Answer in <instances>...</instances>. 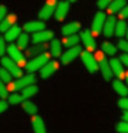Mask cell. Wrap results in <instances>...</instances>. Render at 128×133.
I'll return each mask as SVG.
<instances>
[{
    "instance_id": "28",
    "label": "cell",
    "mask_w": 128,
    "mask_h": 133,
    "mask_svg": "<svg viewBox=\"0 0 128 133\" xmlns=\"http://www.w3.org/2000/svg\"><path fill=\"white\" fill-rule=\"evenodd\" d=\"M80 41V36H77L76 34L74 35H68L66 38L63 39V45L66 46V47H74L76 46Z\"/></svg>"
},
{
    "instance_id": "14",
    "label": "cell",
    "mask_w": 128,
    "mask_h": 133,
    "mask_svg": "<svg viewBox=\"0 0 128 133\" xmlns=\"http://www.w3.org/2000/svg\"><path fill=\"white\" fill-rule=\"evenodd\" d=\"M57 70H58V63H57L56 61H52V62L49 61V62L40 69V76H41V79H49Z\"/></svg>"
},
{
    "instance_id": "7",
    "label": "cell",
    "mask_w": 128,
    "mask_h": 133,
    "mask_svg": "<svg viewBox=\"0 0 128 133\" xmlns=\"http://www.w3.org/2000/svg\"><path fill=\"white\" fill-rule=\"evenodd\" d=\"M106 21V15L104 14L103 11H99L96 14L92 22V28H91V33L93 35H99L103 32L104 28V23Z\"/></svg>"
},
{
    "instance_id": "21",
    "label": "cell",
    "mask_w": 128,
    "mask_h": 133,
    "mask_svg": "<svg viewBox=\"0 0 128 133\" xmlns=\"http://www.w3.org/2000/svg\"><path fill=\"white\" fill-rule=\"evenodd\" d=\"M80 29H81V24H80L79 22H71V23H68V24H65L63 27L62 33L65 35V36H68V35L76 34Z\"/></svg>"
},
{
    "instance_id": "26",
    "label": "cell",
    "mask_w": 128,
    "mask_h": 133,
    "mask_svg": "<svg viewBox=\"0 0 128 133\" xmlns=\"http://www.w3.org/2000/svg\"><path fill=\"white\" fill-rule=\"evenodd\" d=\"M102 50H103V52L105 53V55H107V56H115V55L117 53V47H116L112 42H109V41L103 42Z\"/></svg>"
},
{
    "instance_id": "22",
    "label": "cell",
    "mask_w": 128,
    "mask_h": 133,
    "mask_svg": "<svg viewBox=\"0 0 128 133\" xmlns=\"http://www.w3.org/2000/svg\"><path fill=\"white\" fill-rule=\"evenodd\" d=\"M112 87H114L115 92L117 93V95L122 96V97H127L128 96V87L127 85H125L122 82V80L117 79V80H115L112 82Z\"/></svg>"
},
{
    "instance_id": "6",
    "label": "cell",
    "mask_w": 128,
    "mask_h": 133,
    "mask_svg": "<svg viewBox=\"0 0 128 133\" xmlns=\"http://www.w3.org/2000/svg\"><path fill=\"white\" fill-rule=\"evenodd\" d=\"M57 0H47L45 5L40 9L39 11V18L41 21H49L52 17V15L55 14V10L57 7Z\"/></svg>"
},
{
    "instance_id": "18",
    "label": "cell",
    "mask_w": 128,
    "mask_h": 133,
    "mask_svg": "<svg viewBox=\"0 0 128 133\" xmlns=\"http://www.w3.org/2000/svg\"><path fill=\"white\" fill-rule=\"evenodd\" d=\"M16 19H17L16 15H14V14L6 15V16L3 18V21H0V32L1 33L7 32V30L16 23Z\"/></svg>"
},
{
    "instance_id": "42",
    "label": "cell",
    "mask_w": 128,
    "mask_h": 133,
    "mask_svg": "<svg viewBox=\"0 0 128 133\" xmlns=\"http://www.w3.org/2000/svg\"><path fill=\"white\" fill-rule=\"evenodd\" d=\"M6 109H7V103L4 101V99H3V101H0V114H1V112H4Z\"/></svg>"
},
{
    "instance_id": "38",
    "label": "cell",
    "mask_w": 128,
    "mask_h": 133,
    "mask_svg": "<svg viewBox=\"0 0 128 133\" xmlns=\"http://www.w3.org/2000/svg\"><path fill=\"white\" fill-rule=\"evenodd\" d=\"M5 39L3 36H0V56L3 57L4 53L6 52V45H5Z\"/></svg>"
},
{
    "instance_id": "34",
    "label": "cell",
    "mask_w": 128,
    "mask_h": 133,
    "mask_svg": "<svg viewBox=\"0 0 128 133\" xmlns=\"http://www.w3.org/2000/svg\"><path fill=\"white\" fill-rule=\"evenodd\" d=\"M7 96H9V90L4 86L3 80L0 79V97H1V98H6Z\"/></svg>"
},
{
    "instance_id": "45",
    "label": "cell",
    "mask_w": 128,
    "mask_h": 133,
    "mask_svg": "<svg viewBox=\"0 0 128 133\" xmlns=\"http://www.w3.org/2000/svg\"><path fill=\"white\" fill-rule=\"evenodd\" d=\"M126 38H127V40H128V24H127V32H126Z\"/></svg>"
},
{
    "instance_id": "41",
    "label": "cell",
    "mask_w": 128,
    "mask_h": 133,
    "mask_svg": "<svg viewBox=\"0 0 128 133\" xmlns=\"http://www.w3.org/2000/svg\"><path fill=\"white\" fill-rule=\"evenodd\" d=\"M120 61L122 62V64H125V65L128 68V53L121 55V56H120Z\"/></svg>"
},
{
    "instance_id": "29",
    "label": "cell",
    "mask_w": 128,
    "mask_h": 133,
    "mask_svg": "<svg viewBox=\"0 0 128 133\" xmlns=\"http://www.w3.org/2000/svg\"><path fill=\"white\" fill-rule=\"evenodd\" d=\"M29 44V35L28 33H21V35L18 36V40H17V46L19 49H25Z\"/></svg>"
},
{
    "instance_id": "24",
    "label": "cell",
    "mask_w": 128,
    "mask_h": 133,
    "mask_svg": "<svg viewBox=\"0 0 128 133\" xmlns=\"http://www.w3.org/2000/svg\"><path fill=\"white\" fill-rule=\"evenodd\" d=\"M21 95L23 96V98L24 99H28V98H31L33 96H35L36 93H38L39 88L38 86H35V85H30V86H27V87H24L23 90H21Z\"/></svg>"
},
{
    "instance_id": "8",
    "label": "cell",
    "mask_w": 128,
    "mask_h": 133,
    "mask_svg": "<svg viewBox=\"0 0 128 133\" xmlns=\"http://www.w3.org/2000/svg\"><path fill=\"white\" fill-rule=\"evenodd\" d=\"M6 51H7V53H9L10 58H12L19 66L25 65V57L23 56V53H22L21 49H19L18 46L14 45V44H10V45L6 47Z\"/></svg>"
},
{
    "instance_id": "20",
    "label": "cell",
    "mask_w": 128,
    "mask_h": 133,
    "mask_svg": "<svg viewBox=\"0 0 128 133\" xmlns=\"http://www.w3.org/2000/svg\"><path fill=\"white\" fill-rule=\"evenodd\" d=\"M127 5V0H111L110 5L107 6V12L110 15H115L120 12Z\"/></svg>"
},
{
    "instance_id": "33",
    "label": "cell",
    "mask_w": 128,
    "mask_h": 133,
    "mask_svg": "<svg viewBox=\"0 0 128 133\" xmlns=\"http://www.w3.org/2000/svg\"><path fill=\"white\" fill-rule=\"evenodd\" d=\"M116 131L118 133H128V121H121L116 123Z\"/></svg>"
},
{
    "instance_id": "43",
    "label": "cell",
    "mask_w": 128,
    "mask_h": 133,
    "mask_svg": "<svg viewBox=\"0 0 128 133\" xmlns=\"http://www.w3.org/2000/svg\"><path fill=\"white\" fill-rule=\"evenodd\" d=\"M122 120L123 121H128V110H125V112L122 114Z\"/></svg>"
},
{
    "instance_id": "39",
    "label": "cell",
    "mask_w": 128,
    "mask_h": 133,
    "mask_svg": "<svg viewBox=\"0 0 128 133\" xmlns=\"http://www.w3.org/2000/svg\"><path fill=\"white\" fill-rule=\"evenodd\" d=\"M118 15H120L121 18H128V5H126V6L118 12Z\"/></svg>"
},
{
    "instance_id": "13",
    "label": "cell",
    "mask_w": 128,
    "mask_h": 133,
    "mask_svg": "<svg viewBox=\"0 0 128 133\" xmlns=\"http://www.w3.org/2000/svg\"><path fill=\"white\" fill-rule=\"evenodd\" d=\"M69 7H70V3L69 1H60L57 4V7L55 10V16L57 21H63L66 17V15L69 12Z\"/></svg>"
},
{
    "instance_id": "4",
    "label": "cell",
    "mask_w": 128,
    "mask_h": 133,
    "mask_svg": "<svg viewBox=\"0 0 128 133\" xmlns=\"http://www.w3.org/2000/svg\"><path fill=\"white\" fill-rule=\"evenodd\" d=\"M81 59H82L83 64L86 66V69L92 74H96L99 70V65H98V61L96 56H93L90 51H82L81 52Z\"/></svg>"
},
{
    "instance_id": "2",
    "label": "cell",
    "mask_w": 128,
    "mask_h": 133,
    "mask_svg": "<svg viewBox=\"0 0 128 133\" xmlns=\"http://www.w3.org/2000/svg\"><path fill=\"white\" fill-rule=\"evenodd\" d=\"M96 58L98 61V65H99V69H100V73L103 75L104 80L106 81H110L112 79V70H111V66H110V62L106 59V57L104 55L103 52H97L96 55Z\"/></svg>"
},
{
    "instance_id": "30",
    "label": "cell",
    "mask_w": 128,
    "mask_h": 133,
    "mask_svg": "<svg viewBox=\"0 0 128 133\" xmlns=\"http://www.w3.org/2000/svg\"><path fill=\"white\" fill-rule=\"evenodd\" d=\"M44 49H45V46L41 45V44H38V46H34V47H30L29 50H27V55L29 57L38 56V55L44 52Z\"/></svg>"
},
{
    "instance_id": "11",
    "label": "cell",
    "mask_w": 128,
    "mask_h": 133,
    "mask_svg": "<svg viewBox=\"0 0 128 133\" xmlns=\"http://www.w3.org/2000/svg\"><path fill=\"white\" fill-rule=\"evenodd\" d=\"M55 36V33L52 30H41V32L34 33L33 38H31V42L38 45V44H45V42L52 40Z\"/></svg>"
},
{
    "instance_id": "10",
    "label": "cell",
    "mask_w": 128,
    "mask_h": 133,
    "mask_svg": "<svg viewBox=\"0 0 128 133\" xmlns=\"http://www.w3.org/2000/svg\"><path fill=\"white\" fill-rule=\"evenodd\" d=\"M80 39L82 40L83 45L87 49V51L92 52V51H94L97 49V44H96V40L93 38V34L90 30H82L81 34H80Z\"/></svg>"
},
{
    "instance_id": "32",
    "label": "cell",
    "mask_w": 128,
    "mask_h": 133,
    "mask_svg": "<svg viewBox=\"0 0 128 133\" xmlns=\"http://www.w3.org/2000/svg\"><path fill=\"white\" fill-rule=\"evenodd\" d=\"M24 101L23 96L22 95H17V93H14L9 97V104L11 105H17V104H21L22 102Z\"/></svg>"
},
{
    "instance_id": "36",
    "label": "cell",
    "mask_w": 128,
    "mask_h": 133,
    "mask_svg": "<svg viewBox=\"0 0 128 133\" xmlns=\"http://www.w3.org/2000/svg\"><path fill=\"white\" fill-rule=\"evenodd\" d=\"M118 49L123 51L125 53H128V40H120L118 41Z\"/></svg>"
},
{
    "instance_id": "31",
    "label": "cell",
    "mask_w": 128,
    "mask_h": 133,
    "mask_svg": "<svg viewBox=\"0 0 128 133\" xmlns=\"http://www.w3.org/2000/svg\"><path fill=\"white\" fill-rule=\"evenodd\" d=\"M0 79L3 80V82H6V84H11L12 82V74L6 70L5 68H1L0 69Z\"/></svg>"
},
{
    "instance_id": "12",
    "label": "cell",
    "mask_w": 128,
    "mask_h": 133,
    "mask_svg": "<svg viewBox=\"0 0 128 133\" xmlns=\"http://www.w3.org/2000/svg\"><path fill=\"white\" fill-rule=\"evenodd\" d=\"M110 66H111V70H112V74H114L117 79H120V80L126 79L125 69H123L122 62L118 59V58H111L110 59Z\"/></svg>"
},
{
    "instance_id": "46",
    "label": "cell",
    "mask_w": 128,
    "mask_h": 133,
    "mask_svg": "<svg viewBox=\"0 0 128 133\" xmlns=\"http://www.w3.org/2000/svg\"><path fill=\"white\" fill-rule=\"evenodd\" d=\"M68 1H69V3H75L76 0H68Z\"/></svg>"
},
{
    "instance_id": "44",
    "label": "cell",
    "mask_w": 128,
    "mask_h": 133,
    "mask_svg": "<svg viewBox=\"0 0 128 133\" xmlns=\"http://www.w3.org/2000/svg\"><path fill=\"white\" fill-rule=\"evenodd\" d=\"M126 81H127V87H128V71L126 73Z\"/></svg>"
},
{
    "instance_id": "40",
    "label": "cell",
    "mask_w": 128,
    "mask_h": 133,
    "mask_svg": "<svg viewBox=\"0 0 128 133\" xmlns=\"http://www.w3.org/2000/svg\"><path fill=\"white\" fill-rule=\"evenodd\" d=\"M7 15V9L5 5H0V21H3V18Z\"/></svg>"
},
{
    "instance_id": "5",
    "label": "cell",
    "mask_w": 128,
    "mask_h": 133,
    "mask_svg": "<svg viewBox=\"0 0 128 133\" xmlns=\"http://www.w3.org/2000/svg\"><path fill=\"white\" fill-rule=\"evenodd\" d=\"M1 65H3V68H5L6 70L10 71L12 74V76L15 77L23 76V73H22V69L19 68V65L10 57H3L1 58Z\"/></svg>"
},
{
    "instance_id": "17",
    "label": "cell",
    "mask_w": 128,
    "mask_h": 133,
    "mask_svg": "<svg viewBox=\"0 0 128 133\" xmlns=\"http://www.w3.org/2000/svg\"><path fill=\"white\" fill-rule=\"evenodd\" d=\"M31 126H33L34 133H46V126L41 116L36 115V114L31 115Z\"/></svg>"
},
{
    "instance_id": "25",
    "label": "cell",
    "mask_w": 128,
    "mask_h": 133,
    "mask_svg": "<svg viewBox=\"0 0 128 133\" xmlns=\"http://www.w3.org/2000/svg\"><path fill=\"white\" fill-rule=\"evenodd\" d=\"M50 50H51V55L53 57H59L62 53V46H60V41L58 39H53L50 45Z\"/></svg>"
},
{
    "instance_id": "3",
    "label": "cell",
    "mask_w": 128,
    "mask_h": 133,
    "mask_svg": "<svg viewBox=\"0 0 128 133\" xmlns=\"http://www.w3.org/2000/svg\"><path fill=\"white\" fill-rule=\"evenodd\" d=\"M35 82H36V77H35V75L29 74V75H27V76L18 77V80L11 82L7 90H10V91H19V90H23V88L27 87V86L34 85Z\"/></svg>"
},
{
    "instance_id": "37",
    "label": "cell",
    "mask_w": 128,
    "mask_h": 133,
    "mask_svg": "<svg viewBox=\"0 0 128 133\" xmlns=\"http://www.w3.org/2000/svg\"><path fill=\"white\" fill-rule=\"evenodd\" d=\"M111 3V0H98L97 1V6L98 9H105V7H107L109 5H110Z\"/></svg>"
},
{
    "instance_id": "19",
    "label": "cell",
    "mask_w": 128,
    "mask_h": 133,
    "mask_svg": "<svg viewBox=\"0 0 128 133\" xmlns=\"http://www.w3.org/2000/svg\"><path fill=\"white\" fill-rule=\"evenodd\" d=\"M21 33H22L21 27L14 24L9 30H7V32H5V36H4V39H5V41L12 44V41H15L16 39H18V36L21 35Z\"/></svg>"
},
{
    "instance_id": "23",
    "label": "cell",
    "mask_w": 128,
    "mask_h": 133,
    "mask_svg": "<svg viewBox=\"0 0 128 133\" xmlns=\"http://www.w3.org/2000/svg\"><path fill=\"white\" fill-rule=\"evenodd\" d=\"M22 108L25 112H28L29 115H35L38 112V107L36 104H34L31 101H23L22 102Z\"/></svg>"
},
{
    "instance_id": "35",
    "label": "cell",
    "mask_w": 128,
    "mask_h": 133,
    "mask_svg": "<svg viewBox=\"0 0 128 133\" xmlns=\"http://www.w3.org/2000/svg\"><path fill=\"white\" fill-rule=\"evenodd\" d=\"M117 105L123 110H128V98L127 97H123V98L118 99Z\"/></svg>"
},
{
    "instance_id": "1",
    "label": "cell",
    "mask_w": 128,
    "mask_h": 133,
    "mask_svg": "<svg viewBox=\"0 0 128 133\" xmlns=\"http://www.w3.org/2000/svg\"><path fill=\"white\" fill-rule=\"evenodd\" d=\"M49 61H50V53L42 52V53H40V55H38V56H35L29 63L25 64V70H27L29 74H33L34 71H36V70L41 69Z\"/></svg>"
},
{
    "instance_id": "27",
    "label": "cell",
    "mask_w": 128,
    "mask_h": 133,
    "mask_svg": "<svg viewBox=\"0 0 128 133\" xmlns=\"http://www.w3.org/2000/svg\"><path fill=\"white\" fill-rule=\"evenodd\" d=\"M126 32H127V23L125 21H117L116 23V29H115V35L117 36V38H123L126 36Z\"/></svg>"
},
{
    "instance_id": "16",
    "label": "cell",
    "mask_w": 128,
    "mask_h": 133,
    "mask_svg": "<svg viewBox=\"0 0 128 133\" xmlns=\"http://www.w3.org/2000/svg\"><path fill=\"white\" fill-rule=\"evenodd\" d=\"M46 24L41 21H33V22H27L23 25V29L25 30V33H38L41 30H45Z\"/></svg>"
},
{
    "instance_id": "9",
    "label": "cell",
    "mask_w": 128,
    "mask_h": 133,
    "mask_svg": "<svg viewBox=\"0 0 128 133\" xmlns=\"http://www.w3.org/2000/svg\"><path fill=\"white\" fill-rule=\"evenodd\" d=\"M81 52H82V49L80 46H74V47H70V50H68L66 52H64L60 57V62L63 64H69L70 62H73L76 57L81 56Z\"/></svg>"
},
{
    "instance_id": "15",
    "label": "cell",
    "mask_w": 128,
    "mask_h": 133,
    "mask_svg": "<svg viewBox=\"0 0 128 133\" xmlns=\"http://www.w3.org/2000/svg\"><path fill=\"white\" fill-rule=\"evenodd\" d=\"M116 18L114 16H109L106 18V21L104 23V28H103V34L106 36V38H110L115 34V29H116Z\"/></svg>"
}]
</instances>
